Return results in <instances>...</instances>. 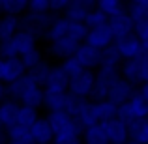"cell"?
Segmentation results:
<instances>
[{"mask_svg":"<svg viewBox=\"0 0 148 144\" xmlns=\"http://www.w3.org/2000/svg\"><path fill=\"white\" fill-rule=\"evenodd\" d=\"M6 99H8V86L0 83V105H2Z\"/></svg>","mask_w":148,"mask_h":144,"instance_id":"cell-38","label":"cell"},{"mask_svg":"<svg viewBox=\"0 0 148 144\" xmlns=\"http://www.w3.org/2000/svg\"><path fill=\"white\" fill-rule=\"evenodd\" d=\"M114 47H116V51H118L122 62H124V60H133V58H139V56H143V54L146 53L145 45H143V41L139 40L137 34L126 38V40L116 41Z\"/></svg>","mask_w":148,"mask_h":144,"instance_id":"cell-12","label":"cell"},{"mask_svg":"<svg viewBox=\"0 0 148 144\" xmlns=\"http://www.w3.org/2000/svg\"><path fill=\"white\" fill-rule=\"evenodd\" d=\"M40 109H34V107H25L21 105V111H19V118H17V126H23V127H32L34 124L40 120Z\"/></svg>","mask_w":148,"mask_h":144,"instance_id":"cell-26","label":"cell"},{"mask_svg":"<svg viewBox=\"0 0 148 144\" xmlns=\"http://www.w3.org/2000/svg\"><path fill=\"white\" fill-rule=\"evenodd\" d=\"M47 120L51 124V127H53L54 135L62 133V131H66L69 126L73 124V118L68 114L66 111H54V112H47Z\"/></svg>","mask_w":148,"mask_h":144,"instance_id":"cell-24","label":"cell"},{"mask_svg":"<svg viewBox=\"0 0 148 144\" xmlns=\"http://www.w3.org/2000/svg\"><path fill=\"white\" fill-rule=\"evenodd\" d=\"M69 25H71V21L66 17H58L56 21L51 25V28L47 30V34H45L43 40L47 41V43H54V41H60V40H68V32H69Z\"/></svg>","mask_w":148,"mask_h":144,"instance_id":"cell-20","label":"cell"},{"mask_svg":"<svg viewBox=\"0 0 148 144\" xmlns=\"http://www.w3.org/2000/svg\"><path fill=\"white\" fill-rule=\"evenodd\" d=\"M109 26H111V30H112V34H114L116 41L126 40V38L133 36L135 30H137V26H135L133 19H131L130 13H127V8H126L124 11H120L116 17L109 19Z\"/></svg>","mask_w":148,"mask_h":144,"instance_id":"cell-9","label":"cell"},{"mask_svg":"<svg viewBox=\"0 0 148 144\" xmlns=\"http://www.w3.org/2000/svg\"><path fill=\"white\" fill-rule=\"evenodd\" d=\"M28 11L26 0H0V17L10 15V17H23Z\"/></svg>","mask_w":148,"mask_h":144,"instance_id":"cell-23","label":"cell"},{"mask_svg":"<svg viewBox=\"0 0 148 144\" xmlns=\"http://www.w3.org/2000/svg\"><path fill=\"white\" fill-rule=\"evenodd\" d=\"M75 60L79 62L84 69H88V71H98L101 68V62H103V51L94 49L92 45L84 43V45H81L79 51H77Z\"/></svg>","mask_w":148,"mask_h":144,"instance_id":"cell-10","label":"cell"},{"mask_svg":"<svg viewBox=\"0 0 148 144\" xmlns=\"http://www.w3.org/2000/svg\"><path fill=\"white\" fill-rule=\"evenodd\" d=\"M84 25L88 26V30H92V28H98V26L109 25V17H107V15H103V13H101V11L98 10V8H96V10H94V11H92V13L86 17Z\"/></svg>","mask_w":148,"mask_h":144,"instance_id":"cell-32","label":"cell"},{"mask_svg":"<svg viewBox=\"0 0 148 144\" xmlns=\"http://www.w3.org/2000/svg\"><path fill=\"white\" fill-rule=\"evenodd\" d=\"M96 8H98V10H99L103 15H107L109 19L116 17L120 11L126 10V6H124V4H120L118 0H99Z\"/></svg>","mask_w":148,"mask_h":144,"instance_id":"cell-30","label":"cell"},{"mask_svg":"<svg viewBox=\"0 0 148 144\" xmlns=\"http://www.w3.org/2000/svg\"><path fill=\"white\" fill-rule=\"evenodd\" d=\"M120 73L122 79H126L127 83H131L135 88H141L143 84L148 83V53L143 56L133 58V60H124L120 66Z\"/></svg>","mask_w":148,"mask_h":144,"instance_id":"cell-4","label":"cell"},{"mask_svg":"<svg viewBox=\"0 0 148 144\" xmlns=\"http://www.w3.org/2000/svg\"><path fill=\"white\" fill-rule=\"evenodd\" d=\"M126 144H137V142H133V141H130V142H126Z\"/></svg>","mask_w":148,"mask_h":144,"instance_id":"cell-40","label":"cell"},{"mask_svg":"<svg viewBox=\"0 0 148 144\" xmlns=\"http://www.w3.org/2000/svg\"><path fill=\"white\" fill-rule=\"evenodd\" d=\"M139 94H141V97L146 101V105H148V83H146V84H143V86L139 88Z\"/></svg>","mask_w":148,"mask_h":144,"instance_id":"cell-39","label":"cell"},{"mask_svg":"<svg viewBox=\"0 0 148 144\" xmlns=\"http://www.w3.org/2000/svg\"><path fill=\"white\" fill-rule=\"evenodd\" d=\"M81 49L79 43H75V41L71 40H60V41H54V43H51L47 49V54L53 58H56V60H69V58H73L77 54V51Z\"/></svg>","mask_w":148,"mask_h":144,"instance_id":"cell-15","label":"cell"},{"mask_svg":"<svg viewBox=\"0 0 148 144\" xmlns=\"http://www.w3.org/2000/svg\"><path fill=\"white\" fill-rule=\"evenodd\" d=\"M137 92L139 90L131 83H127L126 79H118L111 86V90H109V94H107V99L111 101V103H114L116 107H122V105H126Z\"/></svg>","mask_w":148,"mask_h":144,"instance_id":"cell-11","label":"cell"},{"mask_svg":"<svg viewBox=\"0 0 148 144\" xmlns=\"http://www.w3.org/2000/svg\"><path fill=\"white\" fill-rule=\"evenodd\" d=\"M130 141L137 144H148V118L135 120L130 124Z\"/></svg>","mask_w":148,"mask_h":144,"instance_id":"cell-25","label":"cell"},{"mask_svg":"<svg viewBox=\"0 0 148 144\" xmlns=\"http://www.w3.org/2000/svg\"><path fill=\"white\" fill-rule=\"evenodd\" d=\"M8 139H10V142H15V144H34L30 129L23 126H15L11 129H8Z\"/></svg>","mask_w":148,"mask_h":144,"instance_id":"cell-27","label":"cell"},{"mask_svg":"<svg viewBox=\"0 0 148 144\" xmlns=\"http://www.w3.org/2000/svg\"><path fill=\"white\" fill-rule=\"evenodd\" d=\"M8 97L17 101V103H21V105H25V107L40 109V107H43L45 90H43V86H40L26 73L25 77H21L19 81H15V83H11L8 86Z\"/></svg>","mask_w":148,"mask_h":144,"instance_id":"cell-1","label":"cell"},{"mask_svg":"<svg viewBox=\"0 0 148 144\" xmlns=\"http://www.w3.org/2000/svg\"><path fill=\"white\" fill-rule=\"evenodd\" d=\"M96 86V71L84 69L81 75L69 79V96L81 97V99H92Z\"/></svg>","mask_w":148,"mask_h":144,"instance_id":"cell-6","label":"cell"},{"mask_svg":"<svg viewBox=\"0 0 148 144\" xmlns=\"http://www.w3.org/2000/svg\"><path fill=\"white\" fill-rule=\"evenodd\" d=\"M21 60H23V64H25L26 71H30V69H34L36 66H40L41 62H45L43 51L41 49H34V51H30V53H26L25 56H21Z\"/></svg>","mask_w":148,"mask_h":144,"instance_id":"cell-31","label":"cell"},{"mask_svg":"<svg viewBox=\"0 0 148 144\" xmlns=\"http://www.w3.org/2000/svg\"><path fill=\"white\" fill-rule=\"evenodd\" d=\"M8 144H15V142H8Z\"/></svg>","mask_w":148,"mask_h":144,"instance_id":"cell-41","label":"cell"},{"mask_svg":"<svg viewBox=\"0 0 148 144\" xmlns=\"http://www.w3.org/2000/svg\"><path fill=\"white\" fill-rule=\"evenodd\" d=\"M28 11H32V13H49L51 11V0H30Z\"/></svg>","mask_w":148,"mask_h":144,"instance_id":"cell-34","label":"cell"},{"mask_svg":"<svg viewBox=\"0 0 148 144\" xmlns=\"http://www.w3.org/2000/svg\"><path fill=\"white\" fill-rule=\"evenodd\" d=\"M135 34L139 36V40L143 41V45H145V49H146V53H148V25H145V26H137Z\"/></svg>","mask_w":148,"mask_h":144,"instance_id":"cell-36","label":"cell"},{"mask_svg":"<svg viewBox=\"0 0 148 144\" xmlns=\"http://www.w3.org/2000/svg\"><path fill=\"white\" fill-rule=\"evenodd\" d=\"M69 4H71V0H51V13L58 15V17H64Z\"/></svg>","mask_w":148,"mask_h":144,"instance_id":"cell-35","label":"cell"},{"mask_svg":"<svg viewBox=\"0 0 148 144\" xmlns=\"http://www.w3.org/2000/svg\"><path fill=\"white\" fill-rule=\"evenodd\" d=\"M19 30H21V17L2 15V17H0V43L11 40Z\"/></svg>","mask_w":148,"mask_h":144,"instance_id":"cell-22","label":"cell"},{"mask_svg":"<svg viewBox=\"0 0 148 144\" xmlns=\"http://www.w3.org/2000/svg\"><path fill=\"white\" fill-rule=\"evenodd\" d=\"M53 68L54 66H51L47 60L45 62H41L40 66H36L34 69H30V71H26L30 77H32L34 81H36L40 86H45L47 84V81H49V75H51V71H53Z\"/></svg>","mask_w":148,"mask_h":144,"instance_id":"cell-28","label":"cell"},{"mask_svg":"<svg viewBox=\"0 0 148 144\" xmlns=\"http://www.w3.org/2000/svg\"><path fill=\"white\" fill-rule=\"evenodd\" d=\"M62 69H64L66 73H68V77L69 79H73V77H77V75H81V73L84 71V68L79 64V62L75 60V56L73 58H69V60H66V62H62Z\"/></svg>","mask_w":148,"mask_h":144,"instance_id":"cell-33","label":"cell"},{"mask_svg":"<svg viewBox=\"0 0 148 144\" xmlns=\"http://www.w3.org/2000/svg\"><path fill=\"white\" fill-rule=\"evenodd\" d=\"M10 142V139H8V129L0 124V144H8Z\"/></svg>","mask_w":148,"mask_h":144,"instance_id":"cell-37","label":"cell"},{"mask_svg":"<svg viewBox=\"0 0 148 144\" xmlns=\"http://www.w3.org/2000/svg\"><path fill=\"white\" fill-rule=\"evenodd\" d=\"M19 111H21V103L10 99L8 97L2 105H0V124H2L6 129L17 126V118H19Z\"/></svg>","mask_w":148,"mask_h":144,"instance_id":"cell-19","label":"cell"},{"mask_svg":"<svg viewBox=\"0 0 148 144\" xmlns=\"http://www.w3.org/2000/svg\"><path fill=\"white\" fill-rule=\"evenodd\" d=\"M96 6H98V2H94V0H71L64 17L73 23H84L88 15L96 10Z\"/></svg>","mask_w":148,"mask_h":144,"instance_id":"cell-14","label":"cell"},{"mask_svg":"<svg viewBox=\"0 0 148 144\" xmlns=\"http://www.w3.org/2000/svg\"><path fill=\"white\" fill-rule=\"evenodd\" d=\"M56 19H58V15L51 13V11L49 13H32V11H26L21 17V30L23 32H28L36 40H43L47 30L51 28V25Z\"/></svg>","mask_w":148,"mask_h":144,"instance_id":"cell-3","label":"cell"},{"mask_svg":"<svg viewBox=\"0 0 148 144\" xmlns=\"http://www.w3.org/2000/svg\"><path fill=\"white\" fill-rule=\"evenodd\" d=\"M83 144H109V141H107V135L101 129V126H94L84 129Z\"/></svg>","mask_w":148,"mask_h":144,"instance_id":"cell-29","label":"cell"},{"mask_svg":"<svg viewBox=\"0 0 148 144\" xmlns=\"http://www.w3.org/2000/svg\"><path fill=\"white\" fill-rule=\"evenodd\" d=\"M26 75V68L21 58H0V83L10 86Z\"/></svg>","mask_w":148,"mask_h":144,"instance_id":"cell-7","label":"cell"},{"mask_svg":"<svg viewBox=\"0 0 148 144\" xmlns=\"http://www.w3.org/2000/svg\"><path fill=\"white\" fill-rule=\"evenodd\" d=\"M127 13L133 19L135 26L148 25V0H133L127 4Z\"/></svg>","mask_w":148,"mask_h":144,"instance_id":"cell-21","label":"cell"},{"mask_svg":"<svg viewBox=\"0 0 148 144\" xmlns=\"http://www.w3.org/2000/svg\"><path fill=\"white\" fill-rule=\"evenodd\" d=\"M90 105H92V99H81V97L68 96L64 111L68 112L73 120H77V122L83 124L84 118H86V114H88V111H90Z\"/></svg>","mask_w":148,"mask_h":144,"instance_id":"cell-18","label":"cell"},{"mask_svg":"<svg viewBox=\"0 0 148 144\" xmlns=\"http://www.w3.org/2000/svg\"><path fill=\"white\" fill-rule=\"evenodd\" d=\"M103 133L107 135V141L109 144H126L130 142V126L124 124L122 120L114 118V120H109V122L99 124Z\"/></svg>","mask_w":148,"mask_h":144,"instance_id":"cell-8","label":"cell"},{"mask_svg":"<svg viewBox=\"0 0 148 144\" xmlns=\"http://www.w3.org/2000/svg\"><path fill=\"white\" fill-rule=\"evenodd\" d=\"M143 118H148V105L137 92L126 105L118 107V120H122L124 124L130 126L135 120H143Z\"/></svg>","mask_w":148,"mask_h":144,"instance_id":"cell-5","label":"cell"},{"mask_svg":"<svg viewBox=\"0 0 148 144\" xmlns=\"http://www.w3.org/2000/svg\"><path fill=\"white\" fill-rule=\"evenodd\" d=\"M34 49H38V40L28 32L19 30L11 40L0 43V58H21Z\"/></svg>","mask_w":148,"mask_h":144,"instance_id":"cell-2","label":"cell"},{"mask_svg":"<svg viewBox=\"0 0 148 144\" xmlns=\"http://www.w3.org/2000/svg\"><path fill=\"white\" fill-rule=\"evenodd\" d=\"M43 90L69 94V77H68V73L62 69V66H54L53 68V71H51V75H49V81L43 86Z\"/></svg>","mask_w":148,"mask_h":144,"instance_id":"cell-16","label":"cell"},{"mask_svg":"<svg viewBox=\"0 0 148 144\" xmlns=\"http://www.w3.org/2000/svg\"><path fill=\"white\" fill-rule=\"evenodd\" d=\"M30 133H32L34 144H54V131L51 127L47 116H41L32 127H30Z\"/></svg>","mask_w":148,"mask_h":144,"instance_id":"cell-17","label":"cell"},{"mask_svg":"<svg viewBox=\"0 0 148 144\" xmlns=\"http://www.w3.org/2000/svg\"><path fill=\"white\" fill-rule=\"evenodd\" d=\"M86 43L92 45L94 49L105 51V49L112 47V45L116 43V38H114V34H112L111 26L103 25V26H98V28H92L90 32H88Z\"/></svg>","mask_w":148,"mask_h":144,"instance_id":"cell-13","label":"cell"}]
</instances>
